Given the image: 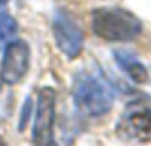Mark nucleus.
Instances as JSON below:
<instances>
[{
  "label": "nucleus",
  "instance_id": "9d476101",
  "mask_svg": "<svg viewBox=\"0 0 151 146\" xmlns=\"http://www.w3.org/2000/svg\"><path fill=\"white\" fill-rule=\"evenodd\" d=\"M9 0H0V5H4V4H7Z\"/></svg>",
  "mask_w": 151,
  "mask_h": 146
},
{
  "label": "nucleus",
  "instance_id": "f03ea898",
  "mask_svg": "<svg viewBox=\"0 0 151 146\" xmlns=\"http://www.w3.org/2000/svg\"><path fill=\"white\" fill-rule=\"evenodd\" d=\"M93 34L107 42H128L141 34V20L123 7H99L91 12Z\"/></svg>",
  "mask_w": 151,
  "mask_h": 146
},
{
  "label": "nucleus",
  "instance_id": "0eeeda50",
  "mask_svg": "<svg viewBox=\"0 0 151 146\" xmlns=\"http://www.w3.org/2000/svg\"><path fill=\"white\" fill-rule=\"evenodd\" d=\"M114 60L121 67V71L127 74L134 83L144 85V83L150 81V72H148L146 65L134 53H128V51H123V49H116L114 51Z\"/></svg>",
  "mask_w": 151,
  "mask_h": 146
},
{
  "label": "nucleus",
  "instance_id": "7ed1b4c3",
  "mask_svg": "<svg viewBox=\"0 0 151 146\" xmlns=\"http://www.w3.org/2000/svg\"><path fill=\"white\" fill-rule=\"evenodd\" d=\"M116 136L123 143L151 141V99L141 95L132 99L116 123Z\"/></svg>",
  "mask_w": 151,
  "mask_h": 146
},
{
  "label": "nucleus",
  "instance_id": "9b49d317",
  "mask_svg": "<svg viewBox=\"0 0 151 146\" xmlns=\"http://www.w3.org/2000/svg\"><path fill=\"white\" fill-rule=\"evenodd\" d=\"M2 83H4V81H2V77H0V92H2Z\"/></svg>",
  "mask_w": 151,
  "mask_h": 146
},
{
  "label": "nucleus",
  "instance_id": "20e7f679",
  "mask_svg": "<svg viewBox=\"0 0 151 146\" xmlns=\"http://www.w3.org/2000/svg\"><path fill=\"white\" fill-rule=\"evenodd\" d=\"M55 116H56V92L51 86H44L37 95L35 120L32 129V141L35 145H55Z\"/></svg>",
  "mask_w": 151,
  "mask_h": 146
},
{
  "label": "nucleus",
  "instance_id": "423d86ee",
  "mask_svg": "<svg viewBox=\"0 0 151 146\" xmlns=\"http://www.w3.org/2000/svg\"><path fill=\"white\" fill-rule=\"evenodd\" d=\"M53 37H55L58 49L69 60H74L81 55L84 35H83V30L79 28V23L67 11H56L55 12V16H53Z\"/></svg>",
  "mask_w": 151,
  "mask_h": 146
},
{
  "label": "nucleus",
  "instance_id": "6e6552de",
  "mask_svg": "<svg viewBox=\"0 0 151 146\" xmlns=\"http://www.w3.org/2000/svg\"><path fill=\"white\" fill-rule=\"evenodd\" d=\"M18 34V21L9 12H0V44L12 40Z\"/></svg>",
  "mask_w": 151,
  "mask_h": 146
},
{
  "label": "nucleus",
  "instance_id": "39448f33",
  "mask_svg": "<svg viewBox=\"0 0 151 146\" xmlns=\"http://www.w3.org/2000/svg\"><path fill=\"white\" fill-rule=\"evenodd\" d=\"M30 69V46L27 40L12 39L5 42L2 62H0V77L5 85H18Z\"/></svg>",
  "mask_w": 151,
  "mask_h": 146
},
{
  "label": "nucleus",
  "instance_id": "f257e3e1",
  "mask_svg": "<svg viewBox=\"0 0 151 146\" xmlns=\"http://www.w3.org/2000/svg\"><path fill=\"white\" fill-rule=\"evenodd\" d=\"M72 99L79 113L90 118L107 114L114 104V93L109 83L95 72L84 71L74 79Z\"/></svg>",
  "mask_w": 151,
  "mask_h": 146
},
{
  "label": "nucleus",
  "instance_id": "1a4fd4ad",
  "mask_svg": "<svg viewBox=\"0 0 151 146\" xmlns=\"http://www.w3.org/2000/svg\"><path fill=\"white\" fill-rule=\"evenodd\" d=\"M30 113H32V99L27 97V100L23 102V108H21V118H19V125H18L19 132L25 130V127L28 123V118H30Z\"/></svg>",
  "mask_w": 151,
  "mask_h": 146
}]
</instances>
